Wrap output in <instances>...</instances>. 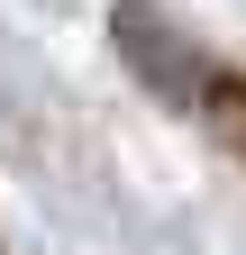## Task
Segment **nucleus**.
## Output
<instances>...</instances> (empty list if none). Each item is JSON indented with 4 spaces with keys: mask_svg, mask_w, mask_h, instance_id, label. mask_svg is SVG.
Wrapping results in <instances>:
<instances>
[{
    "mask_svg": "<svg viewBox=\"0 0 246 255\" xmlns=\"http://www.w3.org/2000/svg\"><path fill=\"white\" fill-rule=\"evenodd\" d=\"M110 46L128 55V73H137L146 91H164V101H182V110L219 91V64H210V46H201L173 9H155V0H119Z\"/></svg>",
    "mask_w": 246,
    "mask_h": 255,
    "instance_id": "1",
    "label": "nucleus"
}]
</instances>
